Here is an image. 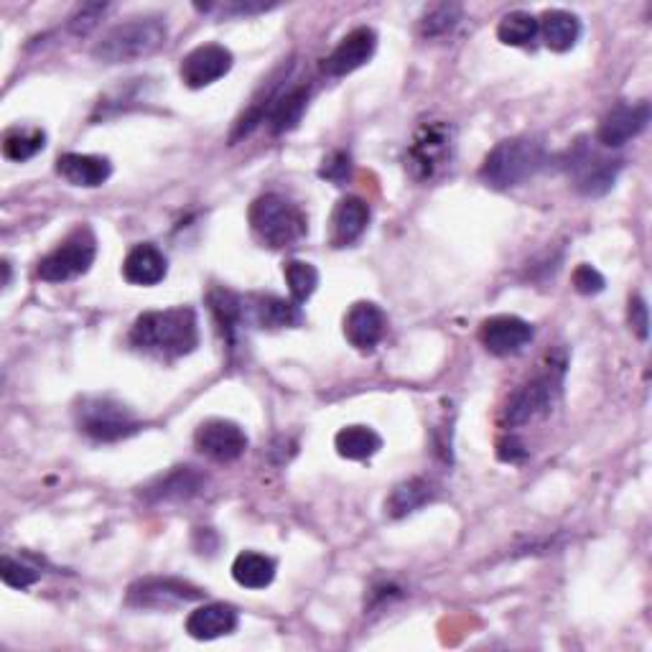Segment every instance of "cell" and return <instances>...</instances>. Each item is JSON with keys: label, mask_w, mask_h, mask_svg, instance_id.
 Segmentation results:
<instances>
[{"label": "cell", "mask_w": 652, "mask_h": 652, "mask_svg": "<svg viewBox=\"0 0 652 652\" xmlns=\"http://www.w3.org/2000/svg\"><path fill=\"white\" fill-rule=\"evenodd\" d=\"M130 345L164 359L191 355L199 345L197 314L187 306L140 314L130 329Z\"/></svg>", "instance_id": "cell-1"}, {"label": "cell", "mask_w": 652, "mask_h": 652, "mask_svg": "<svg viewBox=\"0 0 652 652\" xmlns=\"http://www.w3.org/2000/svg\"><path fill=\"white\" fill-rule=\"evenodd\" d=\"M57 171L61 179H67L72 187L95 189L102 187L112 176V164L102 156L87 154H65L57 158Z\"/></svg>", "instance_id": "cell-20"}, {"label": "cell", "mask_w": 652, "mask_h": 652, "mask_svg": "<svg viewBox=\"0 0 652 652\" xmlns=\"http://www.w3.org/2000/svg\"><path fill=\"white\" fill-rule=\"evenodd\" d=\"M194 444L215 462H235L248 452V434L233 421L209 418L194 434Z\"/></svg>", "instance_id": "cell-10"}, {"label": "cell", "mask_w": 652, "mask_h": 652, "mask_svg": "<svg viewBox=\"0 0 652 652\" xmlns=\"http://www.w3.org/2000/svg\"><path fill=\"white\" fill-rule=\"evenodd\" d=\"M533 326L527 324L520 316H492V319L482 322L480 326V342L484 349L492 352L497 357H507L515 355L523 347H527L533 342Z\"/></svg>", "instance_id": "cell-13"}, {"label": "cell", "mask_w": 652, "mask_h": 652, "mask_svg": "<svg viewBox=\"0 0 652 652\" xmlns=\"http://www.w3.org/2000/svg\"><path fill=\"white\" fill-rule=\"evenodd\" d=\"M284 276L296 304L308 302L314 296L316 286H319V270L306 260H288L284 266Z\"/></svg>", "instance_id": "cell-32"}, {"label": "cell", "mask_w": 652, "mask_h": 652, "mask_svg": "<svg viewBox=\"0 0 652 652\" xmlns=\"http://www.w3.org/2000/svg\"><path fill=\"white\" fill-rule=\"evenodd\" d=\"M545 164H549V151H545L543 140L520 136L502 140V144L492 148L487 158H484L480 176L487 187L505 191L533 179Z\"/></svg>", "instance_id": "cell-2"}, {"label": "cell", "mask_w": 652, "mask_h": 652, "mask_svg": "<svg viewBox=\"0 0 652 652\" xmlns=\"http://www.w3.org/2000/svg\"><path fill=\"white\" fill-rule=\"evenodd\" d=\"M537 33L543 37V43L551 51H571L581 39V21L579 16L569 11H545L541 19H537Z\"/></svg>", "instance_id": "cell-22"}, {"label": "cell", "mask_w": 652, "mask_h": 652, "mask_svg": "<svg viewBox=\"0 0 652 652\" xmlns=\"http://www.w3.org/2000/svg\"><path fill=\"white\" fill-rule=\"evenodd\" d=\"M209 308H211V314H215L219 332L225 334L227 345H235V337H237V332H240L245 312H248V304H245L237 294H233V290L215 288L209 294Z\"/></svg>", "instance_id": "cell-25"}, {"label": "cell", "mask_w": 652, "mask_h": 652, "mask_svg": "<svg viewBox=\"0 0 652 652\" xmlns=\"http://www.w3.org/2000/svg\"><path fill=\"white\" fill-rule=\"evenodd\" d=\"M169 39V26L158 16L134 19L112 26L105 37L95 43L92 57L102 65H126V61L146 59L156 55Z\"/></svg>", "instance_id": "cell-3"}, {"label": "cell", "mask_w": 652, "mask_h": 652, "mask_svg": "<svg viewBox=\"0 0 652 652\" xmlns=\"http://www.w3.org/2000/svg\"><path fill=\"white\" fill-rule=\"evenodd\" d=\"M650 122V105L634 102V105H616L614 110L606 112L599 122L596 140L606 148H620L628 140L638 138Z\"/></svg>", "instance_id": "cell-14"}, {"label": "cell", "mask_w": 652, "mask_h": 652, "mask_svg": "<svg viewBox=\"0 0 652 652\" xmlns=\"http://www.w3.org/2000/svg\"><path fill=\"white\" fill-rule=\"evenodd\" d=\"M377 49V33L369 26H359V29L349 31L345 39L337 43V49L324 59V72L329 77H345L355 69L365 67L373 59Z\"/></svg>", "instance_id": "cell-15"}, {"label": "cell", "mask_w": 652, "mask_h": 652, "mask_svg": "<svg viewBox=\"0 0 652 652\" xmlns=\"http://www.w3.org/2000/svg\"><path fill=\"white\" fill-rule=\"evenodd\" d=\"M77 418L79 428L97 442H120L140 428L134 413L110 398H85L77 408Z\"/></svg>", "instance_id": "cell-8"}, {"label": "cell", "mask_w": 652, "mask_h": 652, "mask_svg": "<svg viewBox=\"0 0 652 652\" xmlns=\"http://www.w3.org/2000/svg\"><path fill=\"white\" fill-rule=\"evenodd\" d=\"M454 158V128L446 120L423 122L405 148V171L413 181H434L448 169Z\"/></svg>", "instance_id": "cell-5"}, {"label": "cell", "mask_w": 652, "mask_h": 652, "mask_svg": "<svg viewBox=\"0 0 652 652\" xmlns=\"http://www.w3.org/2000/svg\"><path fill=\"white\" fill-rule=\"evenodd\" d=\"M537 37V19L525 11L502 16L497 26V39L507 47H527Z\"/></svg>", "instance_id": "cell-31"}, {"label": "cell", "mask_w": 652, "mask_h": 652, "mask_svg": "<svg viewBox=\"0 0 652 652\" xmlns=\"http://www.w3.org/2000/svg\"><path fill=\"white\" fill-rule=\"evenodd\" d=\"M339 456L352 462H365L369 456H375L383 448V438L367 426H347L342 428L337 438H334Z\"/></svg>", "instance_id": "cell-28"}, {"label": "cell", "mask_w": 652, "mask_h": 652, "mask_svg": "<svg viewBox=\"0 0 652 652\" xmlns=\"http://www.w3.org/2000/svg\"><path fill=\"white\" fill-rule=\"evenodd\" d=\"M569 164V171L574 174V187L586 197H602V194L610 191L622 171V161L596 156L586 146H576Z\"/></svg>", "instance_id": "cell-11"}, {"label": "cell", "mask_w": 652, "mask_h": 652, "mask_svg": "<svg viewBox=\"0 0 652 652\" xmlns=\"http://www.w3.org/2000/svg\"><path fill=\"white\" fill-rule=\"evenodd\" d=\"M497 456H500L502 462L515 464V462H520V460H525L527 452H525V446L520 444L515 436H510V438H505V442H500V446H497Z\"/></svg>", "instance_id": "cell-39"}, {"label": "cell", "mask_w": 652, "mask_h": 652, "mask_svg": "<svg viewBox=\"0 0 652 652\" xmlns=\"http://www.w3.org/2000/svg\"><path fill=\"white\" fill-rule=\"evenodd\" d=\"M105 11H108V6L105 3H87L82 8H77V13L69 19V29H72V33H77V37H87V33L102 21Z\"/></svg>", "instance_id": "cell-34"}, {"label": "cell", "mask_w": 652, "mask_h": 652, "mask_svg": "<svg viewBox=\"0 0 652 652\" xmlns=\"http://www.w3.org/2000/svg\"><path fill=\"white\" fill-rule=\"evenodd\" d=\"M237 622H240V616H237L235 606L215 602L199 606V610H194L187 616V632L194 640L209 642L225 638V634H233L237 630Z\"/></svg>", "instance_id": "cell-19"}, {"label": "cell", "mask_w": 652, "mask_h": 652, "mask_svg": "<svg viewBox=\"0 0 652 652\" xmlns=\"http://www.w3.org/2000/svg\"><path fill=\"white\" fill-rule=\"evenodd\" d=\"M434 497H436V490L428 480H421V477L405 480L401 484H395L391 497L385 500V513L387 517L401 520L405 515L416 513V510H421L423 505H428Z\"/></svg>", "instance_id": "cell-23"}, {"label": "cell", "mask_w": 652, "mask_h": 652, "mask_svg": "<svg viewBox=\"0 0 652 652\" xmlns=\"http://www.w3.org/2000/svg\"><path fill=\"white\" fill-rule=\"evenodd\" d=\"M0 576H3V584L13 586V589H29L31 584L39 581V571L26 566L21 561H13L11 556H3V563H0Z\"/></svg>", "instance_id": "cell-33"}, {"label": "cell", "mask_w": 652, "mask_h": 652, "mask_svg": "<svg viewBox=\"0 0 652 652\" xmlns=\"http://www.w3.org/2000/svg\"><path fill=\"white\" fill-rule=\"evenodd\" d=\"M462 6L460 3H436L431 6L426 13L421 16V37L423 39H438L446 37L448 31L456 29V23L462 21Z\"/></svg>", "instance_id": "cell-30"}, {"label": "cell", "mask_w": 652, "mask_h": 652, "mask_svg": "<svg viewBox=\"0 0 652 652\" xmlns=\"http://www.w3.org/2000/svg\"><path fill=\"white\" fill-rule=\"evenodd\" d=\"M385 329H387V319L383 308L377 304L357 302L355 306H349V312L345 316V337L349 339L352 347L363 352L375 349L385 337Z\"/></svg>", "instance_id": "cell-17"}, {"label": "cell", "mask_w": 652, "mask_h": 652, "mask_svg": "<svg viewBox=\"0 0 652 652\" xmlns=\"http://www.w3.org/2000/svg\"><path fill=\"white\" fill-rule=\"evenodd\" d=\"M166 273H169V260H166V255L151 243L136 245V248L128 253V258L122 260V276H126L128 284L134 286L161 284Z\"/></svg>", "instance_id": "cell-21"}, {"label": "cell", "mask_w": 652, "mask_h": 652, "mask_svg": "<svg viewBox=\"0 0 652 652\" xmlns=\"http://www.w3.org/2000/svg\"><path fill=\"white\" fill-rule=\"evenodd\" d=\"M230 69L233 51L219 47V43H205V47H197L181 59L179 75L181 82L191 87V90H201V87H209L217 79H223Z\"/></svg>", "instance_id": "cell-12"}, {"label": "cell", "mask_w": 652, "mask_h": 652, "mask_svg": "<svg viewBox=\"0 0 652 652\" xmlns=\"http://www.w3.org/2000/svg\"><path fill=\"white\" fill-rule=\"evenodd\" d=\"M233 579L245 589H266L276 579V561L263 553L245 551L233 563Z\"/></svg>", "instance_id": "cell-27"}, {"label": "cell", "mask_w": 652, "mask_h": 652, "mask_svg": "<svg viewBox=\"0 0 652 652\" xmlns=\"http://www.w3.org/2000/svg\"><path fill=\"white\" fill-rule=\"evenodd\" d=\"M369 225V207L365 199L345 197L337 201L329 219V243L334 248H347L355 245L365 235Z\"/></svg>", "instance_id": "cell-18"}, {"label": "cell", "mask_w": 652, "mask_h": 652, "mask_svg": "<svg viewBox=\"0 0 652 652\" xmlns=\"http://www.w3.org/2000/svg\"><path fill=\"white\" fill-rule=\"evenodd\" d=\"M97 255V240L90 227H79L57 250H51L39 263V278L47 284H61V280L85 276L92 268Z\"/></svg>", "instance_id": "cell-7"}, {"label": "cell", "mask_w": 652, "mask_h": 652, "mask_svg": "<svg viewBox=\"0 0 652 652\" xmlns=\"http://www.w3.org/2000/svg\"><path fill=\"white\" fill-rule=\"evenodd\" d=\"M205 596L199 586L189 584V581L171 579V576H151L140 579L128 589V606L136 610H171V606L199 602Z\"/></svg>", "instance_id": "cell-9"}, {"label": "cell", "mask_w": 652, "mask_h": 652, "mask_svg": "<svg viewBox=\"0 0 652 652\" xmlns=\"http://www.w3.org/2000/svg\"><path fill=\"white\" fill-rule=\"evenodd\" d=\"M47 148V134L41 128H13L3 138V156L8 161H31Z\"/></svg>", "instance_id": "cell-29"}, {"label": "cell", "mask_w": 652, "mask_h": 652, "mask_svg": "<svg viewBox=\"0 0 652 652\" xmlns=\"http://www.w3.org/2000/svg\"><path fill=\"white\" fill-rule=\"evenodd\" d=\"M349 174H352V158L345 151H334L329 158H324L322 171H319L322 179H329L334 184L347 181Z\"/></svg>", "instance_id": "cell-35"}, {"label": "cell", "mask_w": 652, "mask_h": 652, "mask_svg": "<svg viewBox=\"0 0 652 652\" xmlns=\"http://www.w3.org/2000/svg\"><path fill=\"white\" fill-rule=\"evenodd\" d=\"M604 286H606V280L594 266H586L584 263V266H579L574 270V288L579 290V294H584V296L602 294Z\"/></svg>", "instance_id": "cell-36"}, {"label": "cell", "mask_w": 652, "mask_h": 652, "mask_svg": "<svg viewBox=\"0 0 652 652\" xmlns=\"http://www.w3.org/2000/svg\"><path fill=\"white\" fill-rule=\"evenodd\" d=\"M270 8H276L273 3H225V6H197V11L201 13H217V16H255V13H266Z\"/></svg>", "instance_id": "cell-37"}, {"label": "cell", "mask_w": 652, "mask_h": 652, "mask_svg": "<svg viewBox=\"0 0 652 652\" xmlns=\"http://www.w3.org/2000/svg\"><path fill=\"white\" fill-rule=\"evenodd\" d=\"M563 373H566V365L553 363L543 369L541 375L533 377L531 383L520 387V391L513 395V401L507 403L505 411V421L507 426H525L535 418L549 416L556 405L561 387H563Z\"/></svg>", "instance_id": "cell-6"}, {"label": "cell", "mask_w": 652, "mask_h": 652, "mask_svg": "<svg viewBox=\"0 0 652 652\" xmlns=\"http://www.w3.org/2000/svg\"><path fill=\"white\" fill-rule=\"evenodd\" d=\"M205 477L194 470V466H174L171 472L161 474L154 482H148L140 497L146 502H181V500H191L194 495H199L205 490Z\"/></svg>", "instance_id": "cell-16"}, {"label": "cell", "mask_w": 652, "mask_h": 652, "mask_svg": "<svg viewBox=\"0 0 652 652\" xmlns=\"http://www.w3.org/2000/svg\"><path fill=\"white\" fill-rule=\"evenodd\" d=\"M253 319L258 322L263 329H286V326H298L304 322L302 308L296 302H286L278 296H258L253 298Z\"/></svg>", "instance_id": "cell-26"}, {"label": "cell", "mask_w": 652, "mask_h": 652, "mask_svg": "<svg viewBox=\"0 0 652 652\" xmlns=\"http://www.w3.org/2000/svg\"><path fill=\"white\" fill-rule=\"evenodd\" d=\"M628 319L632 332L638 334L640 339L650 337V316H648V304L642 296H632L630 298V308H628Z\"/></svg>", "instance_id": "cell-38"}, {"label": "cell", "mask_w": 652, "mask_h": 652, "mask_svg": "<svg viewBox=\"0 0 652 652\" xmlns=\"http://www.w3.org/2000/svg\"><path fill=\"white\" fill-rule=\"evenodd\" d=\"M248 219L253 235L273 250L290 248L308 233L304 211L280 194H263L255 199Z\"/></svg>", "instance_id": "cell-4"}, {"label": "cell", "mask_w": 652, "mask_h": 652, "mask_svg": "<svg viewBox=\"0 0 652 652\" xmlns=\"http://www.w3.org/2000/svg\"><path fill=\"white\" fill-rule=\"evenodd\" d=\"M308 97H312V90L306 85H298L294 90L278 97L268 116V128L273 136H284L298 128V122H302L308 108Z\"/></svg>", "instance_id": "cell-24"}]
</instances>
